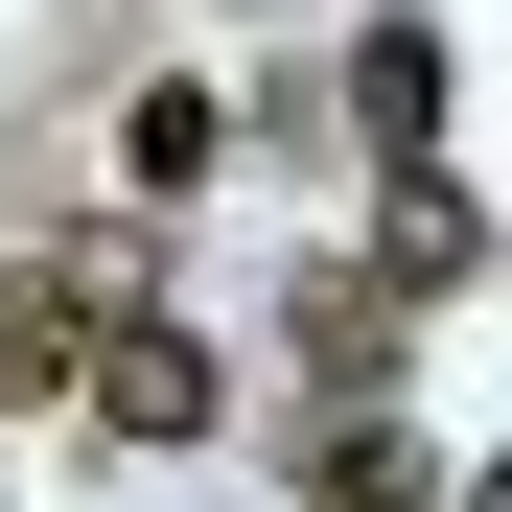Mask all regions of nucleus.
Listing matches in <instances>:
<instances>
[{
  "mask_svg": "<svg viewBox=\"0 0 512 512\" xmlns=\"http://www.w3.org/2000/svg\"><path fill=\"white\" fill-rule=\"evenodd\" d=\"M466 256H489V210L443 187V163H396V256H373V280H396V303H443V280H466Z\"/></svg>",
  "mask_w": 512,
  "mask_h": 512,
  "instance_id": "obj_6",
  "label": "nucleus"
},
{
  "mask_svg": "<svg viewBox=\"0 0 512 512\" xmlns=\"http://www.w3.org/2000/svg\"><path fill=\"white\" fill-rule=\"evenodd\" d=\"M117 163H140V187H210V163H233V94H140Z\"/></svg>",
  "mask_w": 512,
  "mask_h": 512,
  "instance_id": "obj_7",
  "label": "nucleus"
},
{
  "mask_svg": "<svg viewBox=\"0 0 512 512\" xmlns=\"http://www.w3.org/2000/svg\"><path fill=\"white\" fill-rule=\"evenodd\" d=\"M140 303V233H47L24 280H0V396H70V350Z\"/></svg>",
  "mask_w": 512,
  "mask_h": 512,
  "instance_id": "obj_1",
  "label": "nucleus"
},
{
  "mask_svg": "<svg viewBox=\"0 0 512 512\" xmlns=\"http://www.w3.org/2000/svg\"><path fill=\"white\" fill-rule=\"evenodd\" d=\"M350 140H373V163H443V47H419V24L350 47Z\"/></svg>",
  "mask_w": 512,
  "mask_h": 512,
  "instance_id": "obj_4",
  "label": "nucleus"
},
{
  "mask_svg": "<svg viewBox=\"0 0 512 512\" xmlns=\"http://www.w3.org/2000/svg\"><path fill=\"white\" fill-rule=\"evenodd\" d=\"M396 326H419V303L350 256V280H303V373H326V396H373V373H396Z\"/></svg>",
  "mask_w": 512,
  "mask_h": 512,
  "instance_id": "obj_5",
  "label": "nucleus"
},
{
  "mask_svg": "<svg viewBox=\"0 0 512 512\" xmlns=\"http://www.w3.org/2000/svg\"><path fill=\"white\" fill-rule=\"evenodd\" d=\"M70 396H94V443H210V326H163V303H117L94 350H70Z\"/></svg>",
  "mask_w": 512,
  "mask_h": 512,
  "instance_id": "obj_2",
  "label": "nucleus"
},
{
  "mask_svg": "<svg viewBox=\"0 0 512 512\" xmlns=\"http://www.w3.org/2000/svg\"><path fill=\"white\" fill-rule=\"evenodd\" d=\"M419 489H443V443H419V419H326V443H303V512H419Z\"/></svg>",
  "mask_w": 512,
  "mask_h": 512,
  "instance_id": "obj_3",
  "label": "nucleus"
}]
</instances>
